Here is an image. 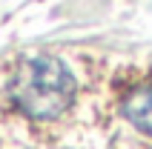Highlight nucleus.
<instances>
[{
	"mask_svg": "<svg viewBox=\"0 0 152 149\" xmlns=\"http://www.w3.org/2000/svg\"><path fill=\"white\" fill-rule=\"evenodd\" d=\"M124 118L141 135L152 138V86H138L124 100Z\"/></svg>",
	"mask_w": 152,
	"mask_h": 149,
	"instance_id": "obj_2",
	"label": "nucleus"
},
{
	"mask_svg": "<svg viewBox=\"0 0 152 149\" xmlns=\"http://www.w3.org/2000/svg\"><path fill=\"white\" fill-rule=\"evenodd\" d=\"M77 83L69 66L58 58H23L6 80V98L15 112L29 121H55L75 103Z\"/></svg>",
	"mask_w": 152,
	"mask_h": 149,
	"instance_id": "obj_1",
	"label": "nucleus"
}]
</instances>
